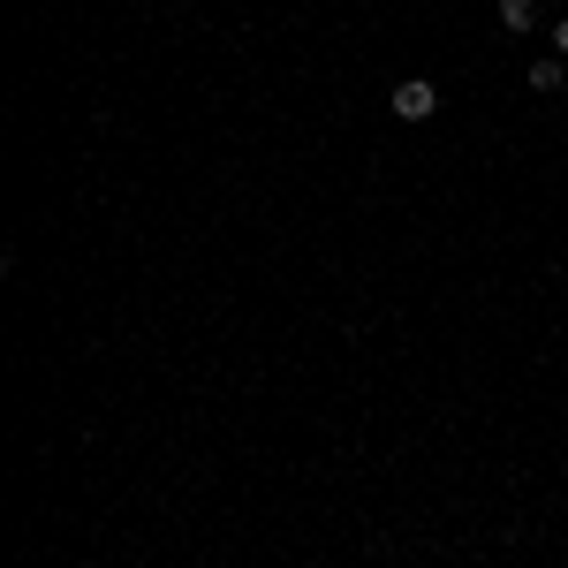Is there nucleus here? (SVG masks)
<instances>
[{"mask_svg":"<svg viewBox=\"0 0 568 568\" xmlns=\"http://www.w3.org/2000/svg\"><path fill=\"white\" fill-rule=\"evenodd\" d=\"M568 84V61L561 53H538V61H530V91H561Z\"/></svg>","mask_w":568,"mask_h":568,"instance_id":"2","label":"nucleus"},{"mask_svg":"<svg viewBox=\"0 0 568 568\" xmlns=\"http://www.w3.org/2000/svg\"><path fill=\"white\" fill-rule=\"evenodd\" d=\"M387 106L402 114V122H433V114H439V91H433V77H402V84L387 91Z\"/></svg>","mask_w":568,"mask_h":568,"instance_id":"1","label":"nucleus"},{"mask_svg":"<svg viewBox=\"0 0 568 568\" xmlns=\"http://www.w3.org/2000/svg\"><path fill=\"white\" fill-rule=\"evenodd\" d=\"M530 16H538V0H500V23L508 31H530Z\"/></svg>","mask_w":568,"mask_h":568,"instance_id":"3","label":"nucleus"},{"mask_svg":"<svg viewBox=\"0 0 568 568\" xmlns=\"http://www.w3.org/2000/svg\"><path fill=\"white\" fill-rule=\"evenodd\" d=\"M554 53H561V61H568V16H561V23H554Z\"/></svg>","mask_w":568,"mask_h":568,"instance_id":"4","label":"nucleus"}]
</instances>
